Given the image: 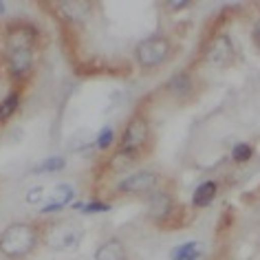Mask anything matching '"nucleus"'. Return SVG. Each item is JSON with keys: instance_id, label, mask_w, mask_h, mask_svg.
<instances>
[{"instance_id": "f257e3e1", "label": "nucleus", "mask_w": 260, "mask_h": 260, "mask_svg": "<svg viewBox=\"0 0 260 260\" xmlns=\"http://www.w3.org/2000/svg\"><path fill=\"white\" fill-rule=\"evenodd\" d=\"M38 234L29 223H14L0 234V251L7 258H22L36 247Z\"/></svg>"}, {"instance_id": "f03ea898", "label": "nucleus", "mask_w": 260, "mask_h": 260, "mask_svg": "<svg viewBox=\"0 0 260 260\" xmlns=\"http://www.w3.org/2000/svg\"><path fill=\"white\" fill-rule=\"evenodd\" d=\"M82 236H84L82 225L73 223V220H60V223L49 227L47 245L53 251H73L80 247Z\"/></svg>"}, {"instance_id": "7ed1b4c3", "label": "nucleus", "mask_w": 260, "mask_h": 260, "mask_svg": "<svg viewBox=\"0 0 260 260\" xmlns=\"http://www.w3.org/2000/svg\"><path fill=\"white\" fill-rule=\"evenodd\" d=\"M168 40L164 38H150V40H144L137 44V51H135V55H137V60L141 67H157L168 57Z\"/></svg>"}, {"instance_id": "20e7f679", "label": "nucleus", "mask_w": 260, "mask_h": 260, "mask_svg": "<svg viewBox=\"0 0 260 260\" xmlns=\"http://www.w3.org/2000/svg\"><path fill=\"white\" fill-rule=\"evenodd\" d=\"M146 139H148V121L144 117H135L126 126V130H123L119 148H121V152L135 154V150H139V148L146 144Z\"/></svg>"}, {"instance_id": "39448f33", "label": "nucleus", "mask_w": 260, "mask_h": 260, "mask_svg": "<svg viewBox=\"0 0 260 260\" xmlns=\"http://www.w3.org/2000/svg\"><path fill=\"white\" fill-rule=\"evenodd\" d=\"M36 29L31 24H14L7 34V53L9 51H22V49H31L36 42Z\"/></svg>"}, {"instance_id": "423d86ee", "label": "nucleus", "mask_w": 260, "mask_h": 260, "mask_svg": "<svg viewBox=\"0 0 260 260\" xmlns=\"http://www.w3.org/2000/svg\"><path fill=\"white\" fill-rule=\"evenodd\" d=\"M205 60L214 64V67H225V64H230L234 60V47H232L230 38H225V36L216 38V40L207 47Z\"/></svg>"}, {"instance_id": "0eeeda50", "label": "nucleus", "mask_w": 260, "mask_h": 260, "mask_svg": "<svg viewBox=\"0 0 260 260\" xmlns=\"http://www.w3.org/2000/svg\"><path fill=\"white\" fill-rule=\"evenodd\" d=\"M159 177L154 172H137V174H130L128 179H123L119 183V190L121 192H130V194H141V192H148L157 185Z\"/></svg>"}, {"instance_id": "6e6552de", "label": "nucleus", "mask_w": 260, "mask_h": 260, "mask_svg": "<svg viewBox=\"0 0 260 260\" xmlns=\"http://www.w3.org/2000/svg\"><path fill=\"white\" fill-rule=\"evenodd\" d=\"M57 5V16L67 22H82L90 11V3H77V0H62Z\"/></svg>"}, {"instance_id": "1a4fd4ad", "label": "nucleus", "mask_w": 260, "mask_h": 260, "mask_svg": "<svg viewBox=\"0 0 260 260\" xmlns=\"http://www.w3.org/2000/svg\"><path fill=\"white\" fill-rule=\"evenodd\" d=\"M9 60V71L16 77H24L34 67V51L31 49H22V51H9L7 53Z\"/></svg>"}, {"instance_id": "9d476101", "label": "nucleus", "mask_w": 260, "mask_h": 260, "mask_svg": "<svg viewBox=\"0 0 260 260\" xmlns=\"http://www.w3.org/2000/svg\"><path fill=\"white\" fill-rule=\"evenodd\" d=\"M71 199H73V190H71V185H67V183L57 185V187H53V192L49 194L47 203L42 205V212H44V214H49V212H60V210H64V207L71 203Z\"/></svg>"}, {"instance_id": "9b49d317", "label": "nucleus", "mask_w": 260, "mask_h": 260, "mask_svg": "<svg viewBox=\"0 0 260 260\" xmlns=\"http://www.w3.org/2000/svg\"><path fill=\"white\" fill-rule=\"evenodd\" d=\"M95 260H126V247L117 238L106 240V243L95 251Z\"/></svg>"}, {"instance_id": "f8f14e48", "label": "nucleus", "mask_w": 260, "mask_h": 260, "mask_svg": "<svg viewBox=\"0 0 260 260\" xmlns=\"http://www.w3.org/2000/svg\"><path fill=\"white\" fill-rule=\"evenodd\" d=\"M216 190H218V185H216V181H205V183H201L197 190H194V205L197 207H205V205H210L214 199H216Z\"/></svg>"}, {"instance_id": "ddd939ff", "label": "nucleus", "mask_w": 260, "mask_h": 260, "mask_svg": "<svg viewBox=\"0 0 260 260\" xmlns=\"http://www.w3.org/2000/svg\"><path fill=\"white\" fill-rule=\"evenodd\" d=\"M172 212V201L168 194H152L150 199V214L154 218H168Z\"/></svg>"}, {"instance_id": "4468645a", "label": "nucleus", "mask_w": 260, "mask_h": 260, "mask_svg": "<svg viewBox=\"0 0 260 260\" xmlns=\"http://www.w3.org/2000/svg\"><path fill=\"white\" fill-rule=\"evenodd\" d=\"M172 260H201V245L199 243L179 245L172 251Z\"/></svg>"}, {"instance_id": "2eb2a0df", "label": "nucleus", "mask_w": 260, "mask_h": 260, "mask_svg": "<svg viewBox=\"0 0 260 260\" xmlns=\"http://www.w3.org/2000/svg\"><path fill=\"white\" fill-rule=\"evenodd\" d=\"M64 168H67L64 157H51V159H44L38 166H34V172L36 174H47V172H60V170H64Z\"/></svg>"}, {"instance_id": "dca6fc26", "label": "nucleus", "mask_w": 260, "mask_h": 260, "mask_svg": "<svg viewBox=\"0 0 260 260\" xmlns=\"http://www.w3.org/2000/svg\"><path fill=\"white\" fill-rule=\"evenodd\" d=\"M18 93H11L7 100H3L0 102V121H7L11 115L16 113V108H18Z\"/></svg>"}, {"instance_id": "f3484780", "label": "nucleus", "mask_w": 260, "mask_h": 260, "mask_svg": "<svg viewBox=\"0 0 260 260\" xmlns=\"http://www.w3.org/2000/svg\"><path fill=\"white\" fill-rule=\"evenodd\" d=\"M170 90L177 95H183L190 90V77H187V73H179L174 75V80L170 82Z\"/></svg>"}, {"instance_id": "a211bd4d", "label": "nucleus", "mask_w": 260, "mask_h": 260, "mask_svg": "<svg viewBox=\"0 0 260 260\" xmlns=\"http://www.w3.org/2000/svg\"><path fill=\"white\" fill-rule=\"evenodd\" d=\"M113 139H115V133H113V128L106 126L102 130L100 135H97V148H102V150H106V148L113 146Z\"/></svg>"}, {"instance_id": "6ab92c4d", "label": "nucleus", "mask_w": 260, "mask_h": 260, "mask_svg": "<svg viewBox=\"0 0 260 260\" xmlns=\"http://www.w3.org/2000/svg\"><path fill=\"white\" fill-rule=\"evenodd\" d=\"M234 159L238 161V164H245V161H249L251 159V154H253V150H251V146H247V144H238L236 148H234Z\"/></svg>"}, {"instance_id": "aec40b11", "label": "nucleus", "mask_w": 260, "mask_h": 260, "mask_svg": "<svg viewBox=\"0 0 260 260\" xmlns=\"http://www.w3.org/2000/svg\"><path fill=\"white\" fill-rule=\"evenodd\" d=\"M77 210H82L84 214H90V212H108V205L106 203H97V201H93V203H77L75 205Z\"/></svg>"}, {"instance_id": "412c9836", "label": "nucleus", "mask_w": 260, "mask_h": 260, "mask_svg": "<svg viewBox=\"0 0 260 260\" xmlns=\"http://www.w3.org/2000/svg\"><path fill=\"white\" fill-rule=\"evenodd\" d=\"M172 9H181V7H187L190 5V0H174V3H168Z\"/></svg>"}, {"instance_id": "4be33fe9", "label": "nucleus", "mask_w": 260, "mask_h": 260, "mask_svg": "<svg viewBox=\"0 0 260 260\" xmlns=\"http://www.w3.org/2000/svg\"><path fill=\"white\" fill-rule=\"evenodd\" d=\"M253 38H256V40L260 42V20L256 22V29H253Z\"/></svg>"}, {"instance_id": "5701e85b", "label": "nucleus", "mask_w": 260, "mask_h": 260, "mask_svg": "<svg viewBox=\"0 0 260 260\" xmlns=\"http://www.w3.org/2000/svg\"><path fill=\"white\" fill-rule=\"evenodd\" d=\"M5 11H7V7H5V3H0V16H3Z\"/></svg>"}]
</instances>
